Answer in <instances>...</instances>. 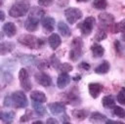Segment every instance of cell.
<instances>
[{"instance_id":"cell-29","label":"cell","mask_w":125,"mask_h":124,"mask_svg":"<svg viewBox=\"0 0 125 124\" xmlns=\"http://www.w3.org/2000/svg\"><path fill=\"white\" fill-rule=\"evenodd\" d=\"M124 32L125 31V20H122L121 21L117 22L114 24V27H113V32L116 33V32Z\"/></svg>"},{"instance_id":"cell-18","label":"cell","mask_w":125,"mask_h":124,"mask_svg":"<svg viewBox=\"0 0 125 124\" xmlns=\"http://www.w3.org/2000/svg\"><path fill=\"white\" fill-rule=\"evenodd\" d=\"M44 14H45V12L42 9H40L38 7H32V9L29 12V18H32V19L39 21L40 19L43 18Z\"/></svg>"},{"instance_id":"cell-10","label":"cell","mask_w":125,"mask_h":124,"mask_svg":"<svg viewBox=\"0 0 125 124\" xmlns=\"http://www.w3.org/2000/svg\"><path fill=\"white\" fill-rule=\"evenodd\" d=\"M88 87H89V93L91 97L94 99L98 98L101 92L103 91V85H101L100 83H90Z\"/></svg>"},{"instance_id":"cell-13","label":"cell","mask_w":125,"mask_h":124,"mask_svg":"<svg viewBox=\"0 0 125 124\" xmlns=\"http://www.w3.org/2000/svg\"><path fill=\"white\" fill-rule=\"evenodd\" d=\"M3 31H4V33L8 37H13L16 34V32H17V27H16V25H15L14 22L9 21V22L4 23V25H3Z\"/></svg>"},{"instance_id":"cell-42","label":"cell","mask_w":125,"mask_h":124,"mask_svg":"<svg viewBox=\"0 0 125 124\" xmlns=\"http://www.w3.org/2000/svg\"><path fill=\"white\" fill-rule=\"evenodd\" d=\"M77 2H88L89 0H76Z\"/></svg>"},{"instance_id":"cell-9","label":"cell","mask_w":125,"mask_h":124,"mask_svg":"<svg viewBox=\"0 0 125 124\" xmlns=\"http://www.w3.org/2000/svg\"><path fill=\"white\" fill-rule=\"evenodd\" d=\"M69 82H70V76L65 72H62L57 79V85L60 89H63L64 87H66L69 84Z\"/></svg>"},{"instance_id":"cell-15","label":"cell","mask_w":125,"mask_h":124,"mask_svg":"<svg viewBox=\"0 0 125 124\" xmlns=\"http://www.w3.org/2000/svg\"><path fill=\"white\" fill-rule=\"evenodd\" d=\"M99 20H100V21L102 22V24H104V25H105V26H108V25H110L111 23H113L114 18H113L112 15H110V14L103 13V14H100V15H99Z\"/></svg>"},{"instance_id":"cell-17","label":"cell","mask_w":125,"mask_h":124,"mask_svg":"<svg viewBox=\"0 0 125 124\" xmlns=\"http://www.w3.org/2000/svg\"><path fill=\"white\" fill-rule=\"evenodd\" d=\"M30 98H31L32 101L39 102V103H42L47 101V98H46L45 94L43 92H41V91H33V92H31Z\"/></svg>"},{"instance_id":"cell-14","label":"cell","mask_w":125,"mask_h":124,"mask_svg":"<svg viewBox=\"0 0 125 124\" xmlns=\"http://www.w3.org/2000/svg\"><path fill=\"white\" fill-rule=\"evenodd\" d=\"M48 42H49V45L50 47L53 49V50H56L60 45H61V37L57 34V33H52L49 38H48Z\"/></svg>"},{"instance_id":"cell-32","label":"cell","mask_w":125,"mask_h":124,"mask_svg":"<svg viewBox=\"0 0 125 124\" xmlns=\"http://www.w3.org/2000/svg\"><path fill=\"white\" fill-rule=\"evenodd\" d=\"M117 101L119 103L121 104H125V88H121V90L119 91L118 95H117Z\"/></svg>"},{"instance_id":"cell-5","label":"cell","mask_w":125,"mask_h":124,"mask_svg":"<svg viewBox=\"0 0 125 124\" xmlns=\"http://www.w3.org/2000/svg\"><path fill=\"white\" fill-rule=\"evenodd\" d=\"M64 16L66 21L70 24H73L82 18V12L77 8H67L64 11Z\"/></svg>"},{"instance_id":"cell-3","label":"cell","mask_w":125,"mask_h":124,"mask_svg":"<svg viewBox=\"0 0 125 124\" xmlns=\"http://www.w3.org/2000/svg\"><path fill=\"white\" fill-rule=\"evenodd\" d=\"M12 101H13V105L19 108H24L27 106L28 102L25 94L21 91H17L14 92L12 95Z\"/></svg>"},{"instance_id":"cell-2","label":"cell","mask_w":125,"mask_h":124,"mask_svg":"<svg viewBox=\"0 0 125 124\" xmlns=\"http://www.w3.org/2000/svg\"><path fill=\"white\" fill-rule=\"evenodd\" d=\"M28 9H29V6L27 3L19 2V3L14 4L11 7V9L9 10V15L13 18H20V17L24 16L28 12Z\"/></svg>"},{"instance_id":"cell-28","label":"cell","mask_w":125,"mask_h":124,"mask_svg":"<svg viewBox=\"0 0 125 124\" xmlns=\"http://www.w3.org/2000/svg\"><path fill=\"white\" fill-rule=\"evenodd\" d=\"M93 6L98 10H104L107 7V2L106 0H94Z\"/></svg>"},{"instance_id":"cell-25","label":"cell","mask_w":125,"mask_h":124,"mask_svg":"<svg viewBox=\"0 0 125 124\" xmlns=\"http://www.w3.org/2000/svg\"><path fill=\"white\" fill-rule=\"evenodd\" d=\"M1 120L5 123H11L14 119V116H15V113L13 111H2L1 114Z\"/></svg>"},{"instance_id":"cell-31","label":"cell","mask_w":125,"mask_h":124,"mask_svg":"<svg viewBox=\"0 0 125 124\" xmlns=\"http://www.w3.org/2000/svg\"><path fill=\"white\" fill-rule=\"evenodd\" d=\"M58 69H59L60 71H62V72H65V73H67V72H69V71L72 70V65H70L69 63H66V62H64V63H61Z\"/></svg>"},{"instance_id":"cell-33","label":"cell","mask_w":125,"mask_h":124,"mask_svg":"<svg viewBox=\"0 0 125 124\" xmlns=\"http://www.w3.org/2000/svg\"><path fill=\"white\" fill-rule=\"evenodd\" d=\"M53 3H54V0H38V4L42 7L51 6Z\"/></svg>"},{"instance_id":"cell-35","label":"cell","mask_w":125,"mask_h":124,"mask_svg":"<svg viewBox=\"0 0 125 124\" xmlns=\"http://www.w3.org/2000/svg\"><path fill=\"white\" fill-rule=\"evenodd\" d=\"M4 105L5 106H12L13 105V101H12V96H6L4 99Z\"/></svg>"},{"instance_id":"cell-30","label":"cell","mask_w":125,"mask_h":124,"mask_svg":"<svg viewBox=\"0 0 125 124\" xmlns=\"http://www.w3.org/2000/svg\"><path fill=\"white\" fill-rule=\"evenodd\" d=\"M113 114L119 118H125V110L121 106H113Z\"/></svg>"},{"instance_id":"cell-41","label":"cell","mask_w":125,"mask_h":124,"mask_svg":"<svg viewBox=\"0 0 125 124\" xmlns=\"http://www.w3.org/2000/svg\"><path fill=\"white\" fill-rule=\"evenodd\" d=\"M121 38H122V40L125 42V31L122 33V35H121Z\"/></svg>"},{"instance_id":"cell-40","label":"cell","mask_w":125,"mask_h":124,"mask_svg":"<svg viewBox=\"0 0 125 124\" xmlns=\"http://www.w3.org/2000/svg\"><path fill=\"white\" fill-rule=\"evenodd\" d=\"M73 79H74V80H80V79H81V76H80V75H79V76H78V75H76Z\"/></svg>"},{"instance_id":"cell-24","label":"cell","mask_w":125,"mask_h":124,"mask_svg":"<svg viewBox=\"0 0 125 124\" xmlns=\"http://www.w3.org/2000/svg\"><path fill=\"white\" fill-rule=\"evenodd\" d=\"M58 29L61 32V34L63 36H69L70 35V29L67 26V24L63 21H60L58 23Z\"/></svg>"},{"instance_id":"cell-36","label":"cell","mask_w":125,"mask_h":124,"mask_svg":"<svg viewBox=\"0 0 125 124\" xmlns=\"http://www.w3.org/2000/svg\"><path fill=\"white\" fill-rule=\"evenodd\" d=\"M52 63H53V66L54 67H56V68H59V66H60V62H59V60H58V58L57 57H55V56H53L52 57Z\"/></svg>"},{"instance_id":"cell-6","label":"cell","mask_w":125,"mask_h":124,"mask_svg":"<svg viewBox=\"0 0 125 124\" xmlns=\"http://www.w3.org/2000/svg\"><path fill=\"white\" fill-rule=\"evenodd\" d=\"M95 22H96L95 18H93V17H88V18H86L81 23L78 24V27L80 28L82 34H84V35H89V34L92 32L93 28H94Z\"/></svg>"},{"instance_id":"cell-26","label":"cell","mask_w":125,"mask_h":124,"mask_svg":"<svg viewBox=\"0 0 125 124\" xmlns=\"http://www.w3.org/2000/svg\"><path fill=\"white\" fill-rule=\"evenodd\" d=\"M102 103H103V105L105 108H110V107H113L115 105V101H114L112 96H105V97H104Z\"/></svg>"},{"instance_id":"cell-39","label":"cell","mask_w":125,"mask_h":124,"mask_svg":"<svg viewBox=\"0 0 125 124\" xmlns=\"http://www.w3.org/2000/svg\"><path fill=\"white\" fill-rule=\"evenodd\" d=\"M0 20H1V21H4V20H5V14H4L3 11L0 12Z\"/></svg>"},{"instance_id":"cell-23","label":"cell","mask_w":125,"mask_h":124,"mask_svg":"<svg viewBox=\"0 0 125 124\" xmlns=\"http://www.w3.org/2000/svg\"><path fill=\"white\" fill-rule=\"evenodd\" d=\"M90 120L92 122H95V123H101V122L106 121V116L104 114L100 113V112H93L91 114Z\"/></svg>"},{"instance_id":"cell-1","label":"cell","mask_w":125,"mask_h":124,"mask_svg":"<svg viewBox=\"0 0 125 124\" xmlns=\"http://www.w3.org/2000/svg\"><path fill=\"white\" fill-rule=\"evenodd\" d=\"M19 42L30 49H38L43 45L42 39H40L36 36H33V35H29V34L20 36Z\"/></svg>"},{"instance_id":"cell-8","label":"cell","mask_w":125,"mask_h":124,"mask_svg":"<svg viewBox=\"0 0 125 124\" xmlns=\"http://www.w3.org/2000/svg\"><path fill=\"white\" fill-rule=\"evenodd\" d=\"M35 79H36L37 83L40 84L43 87H49L52 84L51 77L48 74L44 73V72H38V73H36L35 74Z\"/></svg>"},{"instance_id":"cell-27","label":"cell","mask_w":125,"mask_h":124,"mask_svg":"<svg viewBox=\"0 0 125 124\" xmlns=\"http://www.w3.org/2000/svg\"><path fill=\"white\" fill-rule=\"evenodd\" d=\"M72 115L76 118V119H79V120H83L87 117L88 115V111L84 110V109H75L72 111Z\"/></svg>"},{"instance_id":"cell-4","label":"cell","mask_w":125,"mask_h":124,"mask_svg":"<svg viewBox=\"0 0 125 124\" xmlns=\"http://www.w3.org/2000/svg\"><path fill=\"white\" fill-rule=\"evenodd\" d=\"M72 49L69 52V58L72 61H77L81 57V49H82V40L78 37H76L72 41Z\"/></svg>"},{"instance_id":"cell-12","label":"cell","mask_w":125,"mask_h":124,"mask_svg":"<svg viewBox=\"0 0 125 124\" xmlns=\"http://www.w3.org/2000/svg\"><path fill=\"white\" fill-rule=\"evenodd\" d=\"M48 107L50 109V111L53 114H60L62 112H63L65 110V106L62 103H49Z\"/></svg>"},{"instance_id":"cell-37","label":"cell","mask_w":125,"mask_h":124,"mask_svg":"<svg viewBox=\"0 0 125 124\" xmlns=\"http://www.w3.org/2000/svg\"><path fill=\"white\" fill-rule=\"evenodd\" d=\"M78 67L83 68V69H85V70H88V69H90V64L87 63V62H82L78 65Z\"/></svg>"},{"instance_id":"cell-11","label":"cell","mask_w":125,"mask_h":124,"mask_svg":"<svg viewBox=\"0 0 125 124\" xmlns=\"http://www.w3.org/2000/svg\"><path fill=\"white\" fill-rule=\"evenodd\" d=\"M41 23H42V26L44 27L45 30L51 32L54 30L55 28V20L51 17H45L42 19L41 21Z\"/></svg>"},{"instance_id":"cell-22","label":"cell","mask_w":125,"mask_h":124,"mask_svg":"<svg viewBox=\"0 0 125 124\" xmlns=\"http://www.w3.org/2000/svg\"><path fill=\"white\" fill-rule=\"evenodd\" d=\"M32 106H33V109L35 111V113L38 115V116H42L45 114L46 112V109L45 107L42 105V103H39V102H34L32 103Z\"/></svg>"},{"instance_id":"cell-16","label":"cell","mask_w":125,"mask_h":124,"mask_svg":"<svg viewBox=\"0 0 125 124\" xmlns=\"http://www.w3.org/2000/svg\"><path fill=\"white\" fill-rule=\"evenodd\" d=\"M38 22H39L38 20H35V19L28 17V19L24 22V27L28 31H35L38 27Z\"/></svg>"},{"instance_id":"cell-21","label":"cell","mask_w":125,"mask_h":124,"mask_svg":"<svg viewBox=\"0 0 125 124\" xmlns=\"http://www.w3.org/2000/svg\"><path fill=\"white\" fill-rule=\"evenodd\" d=\"M91 50H92V53H93V56L96 57V58H100L104 55V49L103 46H101L100 44H94L92 47H91Z\"/></svg>"},{"instance_id":"cell-20","label":"cell","mask_w":125,"mask_h":124,"mask_svg":"<svg viewBox=\"0 0 125 124\" xmlns=\"http://www.w3.org/2000/svg\"><path fill=\"white\" fill-rule=\"evenodd\" d=\"M109 70V63L107 61H104L101 64H99L96 68H95V72L99 73V74H104L106 73Z\"/></svg>"},{"instance_id":"cell-34","label":"cell","mask_w":125,"mask_h":124,"mask_svg":"<svg viewBox=\"0 0 125 124\" xmlns=\"http://www.w3.org/2000/svg\"><path fill=\"white\" fill-rule=\"evenodd\" d=\"M105 37H106V33H105L104 30H100V31L97 33V35H96V39H97L98 41H102V40L105 39Z\"/></svg>"},{"instance_id":"cell-7","label":"cell","mask_w":125,"mask_h":124,"mask_svg":"<svg viewBox=\"0 0 125 124\" xmlns=\"http://www.w3.org/2000/svg\"><path fill=\"white\" fill-rule=\"evenodd\" d=\"M19 79H20L21 86L24 89V91H30V89H31V82H30L27 70L25 68H21V70L19 72Z\"/></svg>"},{"instance_id":"cell-19","label":"cell","mask_w":125,"mask_h":124,"mask_svg":"<svg viewBox=\"0 0 125 124\" xmlns=\"http://www.w3.org/2000/svg\"><path fill=\"white\" fill-rule=\"evenodd\" d=\"M15 48V44L12 42H2L0 46V52L1 55H6L10 52H12Z\"/></svg>"},{"instance_id":"cell-38","label":"cell","mask_w":125,"mask_h":124,"mask_svg":"<svg viewBox=\"0 0 125 124\" xmlns=\"http://www.w3.org/2000/svg\"><path fill=\"white\" fill-rule=\"evenodd\" d=\"M47 123L48 124H50V123H58V120H56V119H54V118H49L48 120H47Z\"/></svg>"}]
</instances>
